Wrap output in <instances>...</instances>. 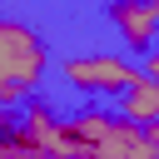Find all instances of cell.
Returning a JSON list of instances; mask_svg holds the SVG:
<instances>
[{"label": "cell", "instance_id": "277c9868", "mask_svg": "<svg viewBox=\"0 0 159 159\" xmlns=\"http://www.w3.org/2000/svg\"><path fill=\"white\" fill-rule=\"evenodd\" d=\"M109 20L119 25V40L134 55H149L154 50V40H159V0H114L109 5Z\"/></svg>", "mask_w": 159, "mask_h": 159}, {"label": "cell", "instance_id": "52a82bcc", "mask_svg": "<svg viewBox=\"0 0 159 159\" xmlns=\"http://www.w3.org/2000/svg\"><path fill=\"white\" fill-rule=\"evenodd\" d=\"M139 70H144V80H154V84H159V50H149V55H144V65H139Z\"/></svg>", "mask_w": 159, "mask_h": 159}, {"label": "cell", "instance_id": "3957f363", "mask_svg": "<svg viewBox=\"0 0 159 159\" xmlns=\"http://www.w3.org/2000/svg\"><path fill=\"white\" fill-rule=\"evenodd\" d=\"M65 80L84 94H114L119 99L129 84L144 80V70L119 60V55H80V60H65Z\"/></svg>", "mask_w": 159, "mask_h": 159}, {"label": "cell", "instance_id": "5b68a950", "mask_svg": "<svg viewBox=\"0 0 159 159\" xmlns=\"http://www.w3.org/2000/svg\"><path fill=\"white\" fill-rule=\"evenodd\" d=\"M119 119H134V124H159V84L154 80H139L119 94Z\"/></svg>", "mask_w": 159, "mask_h": 159}, {"label": "cell", "instance_id": "6da1fadb", "mask_svg": "<svg viewBox=\"0 0 159 159\" xmlns=\"http://www.w3.org/2000/svg\"><path fill=\"white\" fill-rule=\"evenodd\" d=\"M70 124L84 139V159H159V139L149 134V124L119 119L109 109H80L70 114Z\"/></svg>", "mask_w": 159, "mask_h": 159}, {"label": "cell", "instance_id": "7a4b0ae2", "mask_svg": "<svg viewBox=\"0 0 159 159\" xmlns=\"http://www.w3.org/2000/svg\"><path fill=\"white\" fill-rule=\"evenodd\" d=\"M45 65H50L45 40L20 20H0V80L15 84L20 94H30L45 75Z\"/></svg>", "mask_w": 159, "mask_h": 159}, {"label": "cell", "instance_id": "8992f818", "mask_svg": "<svg viewBox=\"0 0 159 159\" xmlns=\"http://www.w3.org/2000/svg\"><path fill=\"white\" fill-rule=\"evenodd\" d=\"M20 99H25V94H20L15 84H5V80H0V109H15Z\"/></svg>", "mask_w": 159, "mask_h": 159}, {"label": "cell", "instance_id": "ba28073f", "mask_svg": "<svg viewBox=\"0 0 159 159\" xmlns=\"http://www.w3.org/2000/svg\"><path fill=\"white\" fill-rule=\"evenodd\" d=\"M149 134H154V139H159V124H149Z\"/></svg>", "mask_w": 159, "mask_h": 159}]
</instances>
